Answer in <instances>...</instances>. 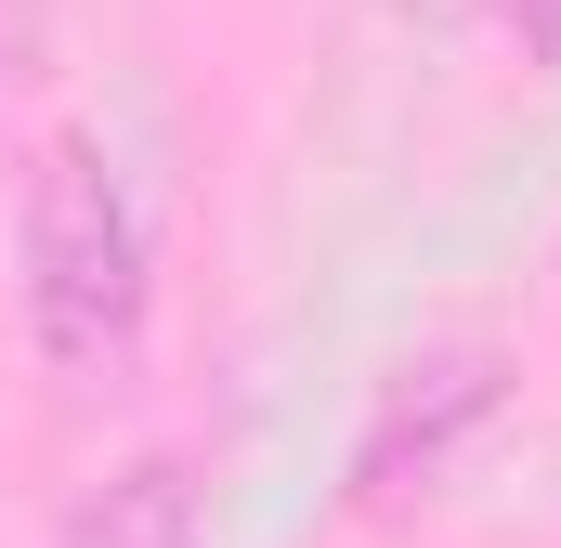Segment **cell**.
<instances>
[{"instance_id": "cell-3", "label": "cell", "mask_w": 561, "mask_h": 548, "mask_svg": "<svg viewBox=\"0 0 561 548\" xmlns=\"http://www.w3.org/2000/svg\"><path fill=\"white\" fill-rule=\"evenodd\" d=\"M53 548H209V483H196L183 457H131V470H105V483L66 510Z\"/></svg>"}, {"instance_id": "cell-1", "label": "cell", "mask_w": 561, "mask_h": 548, "mask_svg": "<svg viewBox=\"0 0 561 548\" xmlns=\"http://www.w3.org/2000/svg\"><path fill=\"white\" fill-rule=\"evenodd\" d=\"M13 274H26V340L53 379H131L157 274H144V209L92 132H53L13 209Z\"/></svg>"}, {"instance_id": "cell-5", "label": "cell", "mask_w": 561, "mask_h": 548, "mask_svg": "<svg viewBox=\"0 0 561 548\" xmlns=\"http://www.w3.org/2000/svg\"><path fill=\"white\" fill-rule=\"evenodd\" d=\"M392 13H419V26H457V13H483V0H392Z\"/></svg>"}, {"instance_id": "cell-2", "label": "cell", "mask_w": 561, "mask_h": 548, "mask_svg": "<svg viewBox=\"0 0 561 548\" xmlns=\"http://www.w3.org/2000/svg\"><path fill=\"white\" fill-rule=\"evenodd\" d=\"M496 406H510L496 340H431V353H405V366L379 379L366 431H353V510H405V496H431L444 457H457Z\"/></svg>"}, {"instance_id": "cell-4", "label": "cell", "mask_w": 561, "mask_h": 548, "mask_svg": "<svg viewBox=\"0 0 561 548\" xmlns=\"http://www.w3.org/2000/svg\"><path fill=\"white\" fill-rule=\"evenodd\" d=\"M510 26H523V53H536V66H561V0H510Z\"/></svg>"}]
</instances>
